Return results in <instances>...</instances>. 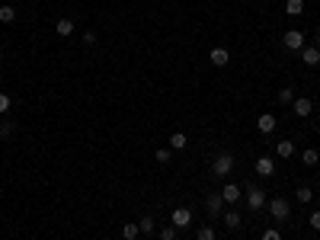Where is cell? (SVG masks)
<instances>
[{"label":"cell","instance_id":"obj_11","mask_svg":"<svg viewBox=\"0 0 320 240\" xmlns=\"http://www.w3.org/2000/svg\"><path fill=\"white\" fill-rule=\"evenodd\" d=\"M256 173L260 176H272L275 173V160H272V157H260V160H256Z\"/></svg>","mask_w":320,"mask_h":240},{"label":"cell","instance_id":"obj_21","mask_svg":"<svg viewBox=\"0 0 320 240\" xmlns=\"http://www.w3.org/2000/svg\"><path fill=\"white\" fill-rule=\"evenodd\" d=\"M295 198H298V202H301V205H308L311 198H314V189H311V186H298V192H295Z\"/></svg>","mask_w":320,"mask_h":240},{"label":"cell","instance_id":"obj_31","mask_svg":"<svg viewBox=\"0 0 320 240\" xmlns=\"http://www.w3.org/2000/svg\"><path fill=\"white\" fill-rule=\"evenodd\" d=\"M84 42H87V45H96V32L87 29V32H84Z\"/></svg>","mask_w":320,"mask_h":240},{"label":"cell","instance_id":"obj_15","mask_svg":"<svg viewBox=\"0 0 320 240\" xmlns=\"http://www.w3.org/2000/svg\"><path fill=\"white\" fill-rule=\"evenodd\" d=\"M54 29H58L61 39H71L74 36V19H58V26H54Z\"/></svg>","mask_w":320,"mask_h":240},{"label":"cell","instance_id":"obj_2","mask_svg":"<svg viewBox=\"0 0 320 240\" xmlns=\"http://www.w3.org/2000/svg\"><path fill=\"white\" fill-rule=\"evenodd\" d=\"M269 215L275 218V221H288V218H291L288 198H272V202H269Z\"/></svg>","mask_w":320,"mask_h":240},{"label":"cell","instance_id":"obj_4","mask_svg":"<svg viewBox=\"0 0 320 240\" xmlns=\"http://www.w3.org/2000/svg\"><path fill=\"white\" fill-rule=\"evenodd\" d=\"M263 205H266V195H263L256 186H247V208L250 211H263Z\"/></svg>","mask_w":320,"mask_h":240},{"label":"cell","instance_id":"obj_28","mask_svg":"<svg viewBox=\"0 0 320 240\" xmlns=\"http://www.w3.org/2000/svg\"><path fill=\"white\" fill-rule=\"evenodd\" d=\"M13 135V122H0V138H10Z\"/></svg>","mask_w":320,"mask_h":240},{"label":"cell","instance_id":"obj_10","mask_svg":"<svg viewBox=\"0 0 320 240\" xmlns=\"http://www.w3.org/2000/svg\"><path fill=\"white\" fill-rule=\"evenodd\" d=\"M275 125H278V119L275 115H269V112H263L260 119H256V128H260L263 135H269V132H275Z\"/></svg>","mask_w":320,"mask_h":240},{"label":"cell","instance_id":"obj_5","mask_svg":"<svg viewBox=\"0 0 320 240\" xmlns=\"http://www.w3.org/2000/svg\"><path fill=\"white\" fill-rule=\"evenodd\" d=\"M285 48H288V51H301L304 48V32L301 29H288L285 32Z\"/></svg>","mask_w":320,"mask_h":240},{"label":"cell","instance_id":"obj_14","mask_svg":"<svg viewBox=\"0 0 320 240\" xmlns=\"http://www.w3.org/2000/svg\"><path fill=\"white\" fill-rule=\"evenodd\" d=\"M221 218H224V224H228L230 231H240V228H243V218L237 215V211H224Z\"/></svg>","mask_w":320,"mask_h":240},{"label":"cell","instance_id":"obj_33","mask_svg":"<svg viewBox=\"0 0 320 240\" xmlns=\"http://www.w3.org/2000/svg\"><path fill=\"white\" fill-rule=\"evenodd\" d=\"M0 58H3V48H0Z\"/></svg>","mask_w":320,"mask_h":240},{"label":"cell","instance_id":"obj_32","mask_svg":"<svg viewBox=\"0 0 320 240\" xmlns=\"http://www.w3.org/2000/svg\"><path fill=\"white\" fill-rule=\"evenodd\" d=\"M317 48H320V29H317Z\"/></svg>","mask_w":320,"mask_h":240},{"label":"cell","instance_id":"obj_6","mask_svg":"<svg viewBox=\"0 0 320 240\" xmlns=\"http://www.w3.org/2000/svg\"><path fill=\"white\" fill-rule=\"evenodd\" d=\"M205 211H208V218H221L224 215V198L221 195H208L205 198Z\"/></svg>","mask_w":320,"mask_h":240},{"label":"cell","instance_id":"obj_26","mask_svg":"<svg viewBox=\"0 0 320 240\" xmlns=\"http://www.w3.org/2000/svg\"><path fill=\"white\" fill-rule=\"evenodd\" d=\"M10 106H13V99H10L6 93H0V115H6V112H10Z\"/></svg>","mask_w":320,"mask_h":240},{"label":"cell","instance_id":"obj_29","mask_svg":"<svg viewBox=\"0 0 320 240\" xmlns=\"http://www.w3.org/2000/svg\"><path fill=\"white\" fill-rule=\"evenodd\" d=\"M260 240H282V234H278L275 228H269V231H263V237Z\"/></svg>","mask_w":320,"mask_h":240},{"label":"cell","instance_id":"obj_16","mask_svg":"<svg viewBox=\"0 0 320 240\" xmlns=\"http://www.w3.org/2000/svg\"><path fill=\"white\" fill-rule=\"evenodd\" d=\"M170 150H186V132H173L170 135Z\"/></svg>","mask_w":320,"mask_h":240},{"label":"cell","instance_id":"obj_3","mask_svg":"<svg viewBox=\"0 0 320 240\" xmlns=\"http://www.w3.org/2000/svg\"><path fill=\"white\" fill-rule=\"evenodd\" d=\"M170 224H173L176 231L189 228V224H192V211H189V208H173V215H170Z\"/></svg>","mask_w":320,"mask_h":240},{"label":"cell","instance_id":"obj_17","mask_svg":"<svg viewBox=\"0 0 320 240\" xmlns=\"http://www.w3.org/2000/svg\"><path fill=\"white\" fill-rule=\"evenodd\" d=\"M317 160H320V154L314 147H304L301 150V163H304V167H317Z\"/></svg>","mask_w":320,"mask_h":240},{"label":"cell","instance_id":"obj_12","mask_svg":"<svg viewBox=\"0 0 320 240\" xmlns=\"http://www.w3.org/2000/svg\"><path fill=\"white\" fill-rule=\"evenodd\" d=\"M228 61H230V51H228V48H221V45L212 48V64H215V67H224Z\"/></svg>","mask_w":320,"mask_h":240},{"label":"cell","instance_id":"obj_20","mask_svg":"<svg viewBox=\"0 0 320 240\" xmlns=\"http://www.w3.org/2000/svg\"><path fill=\"white\" fill-rule=\"evenodd\" d=\"M138 228H141V234H154V231H157V221H154L151 215H144V218L138 221Z\"/></svg>","mask_w":320,"mask_h":240},{"label":"cell","instance_id":"obj_34","mask_svg":"<svg viewBox=\"0 0 320 240\" xmlns=\"http://www.w3.org/2000/svg\"><path fill=\"white\" fill-rule=\"evenodd\" d=\"M317 135H320V128H317Z\"/></svg>","mask_w":320,"mask_h":240},{"label":"cell","instance_id":"obj_23","mask_svg":"<svg viewBox=\"0 0 320 240\" xmlns=\"http://www.w3.org/2000/svg\"><path fill=\"white\" fill-rule=\"evenodd\" d=\"M275 99L282 102V106H288V102H295V90H291V87H285V90H278Z\"/></svg>","mask_w":320,"mask_h":240},{"label":"cell","instance_id":"obj_9","mask_svg":"<svg viewBox=\"0 0 320 240\" xmlns=\"http://www.w3.org/2000/svg\"><path fill=\"white\" fill-rule=\"evenodd\" d=\"M301 61H304V64H311V67H317L320 64V48L317 45H304L301 48Z\"/></svg>","mask_w":320,"mask_h":240},{"label":"cell","instance_id":"obj_24","mask_svg":"<svg viewBox=\"0 0 320 240\" xmlns=\"http://www.w3.org/2000/svg\"><path fill=\"white\" fill-rule=\"evenodd\" d=\"M170 157H173V150H170V147H157V150H154V160H157V163H170Z\"/></svg>","mask_w":320,"mask_h":240},{"label":"cell","instance_id":"obj_13","mask_svg":"<svg viewBox=\"0 0 320 240\" xmlns=\"http://www.w3.org/2000/svg\"><path fill=\"white\" fill-rule=\"evenodd\" d=\"M275 154L282 157V160H288V157L295 154V141H288V138H285V141H278V144H275Z\"/></svg>","mask_w":320,"mask_h":240},{"label":"cell","instance_id":"obj_30","mask_svg":"<svg viewBox=\"0 0 320 240\" xmlns=\"http://www.w3.org/2000/svg\"><path fill=\"white\" fill-rule=\"evenodd\" d=\"M311 228L320 231V208H317V211H311Z\"/></svg>","mask_w":320,"mask_h":240},{"label":"cell","instance_id":"obj_19","mask_svg":"<svg viewBox=\"0 0 320 240\" xmlns=\"http://www.w3.org/2000/svg\"><path fill=\"white\" fill-rule=\"evenodd\" d=\"M0 23H3V26L16 23V10H13L10 3H3V6H0Z\"/></svg>","mask_w":320,"mask_h":240},{"label":"cell","instance_id":"obj_8","mask_svg":"<svg viewBox=\"0 0 320 240\" xmlns=\"http://www.w3.org/2000/svg\"><path fill=\"white\" fill-rule=\"evenodd\" d=\"M291 106H295V115H301V119H308V115L314 112V99H308V96H298Z\"/></svg>","mask_w":320,"mask_h":240},{"label":"cell","instance_id":"obj_25","mask_svg":"<svg viewBox=\"0 0 320 240\" xmlns=\"http://www.w3.org/2000/svg\"><path fill=\"white\" fill-rule=\"evenodd\" d=\"M138 234H141V228H138V224H125V228H122V237H125V240H135Z\"/></svg>","mask_w":320,"mask_h":240},{"label":"cell","instance_id":"obj_22","mask_svg":"<svg viewBox=\"0 0 320 240\" xmlns=\"http://www.w3.org/2000/svg\"><path fill=\"white\" fill-rule=\"evenodd\" d=\"M195 237H199V240H218V234H215L212 224H202V228L195 231Z\"/></svg>","mask_w":320,"mask_h":240},{"label":"cell","instance_id":"obj_18","mask_svg":"<svg viewBox=\"0 0 320 240\" xmlns=\"http://www.w3.org/2000/svg\"><path fill=\"white\" fill-rule=\"evenodd\" d=\"M285 13H288V16H301L304 13V0H285Z\"/></svg>","mask_w":320,"mask_h":240},{"label":"cell","instance_id":"obj_27","mask_svg":"<svg viewBox=\"0 0 320 240\" xmlns=\"http://www.w3.org/2000/svg\"><path fill=\"white\" fill-rule=\"evenodd\" d=\"M160 240H176V228H173V224L160 228Z\"/></svg>","mask_w":320,"mask_h":240},{"label":"cell","instance_id":"obj_1","mask_svg":"<svg viewBox=\"0 0 320 240\" xmlns=\"http://www.w3.org/2000/svg\"><path fill=\"white\" fill-rule=\"evenodd\" d=\"M230 170H234V157H230L228 150H221V154L215 157V163H212V176H228Z\"/></svg>","mask_w":320,"mask_h":240},{"label":"cell","instance_id":"obj_7","mask_svg":"<svg viewBox=\"0 0 320 240\" xmlns=\"http://www.w3.org/2000/svg\"><path fill=\"white\" fill-rule=\"evenodd\" d=\"M221 198H224V202H230V205H237L243 198V189L237 186V183H228V186L221 189Z\"/></svg>","mask_w":320,"mask_h":240}]
</instances>
